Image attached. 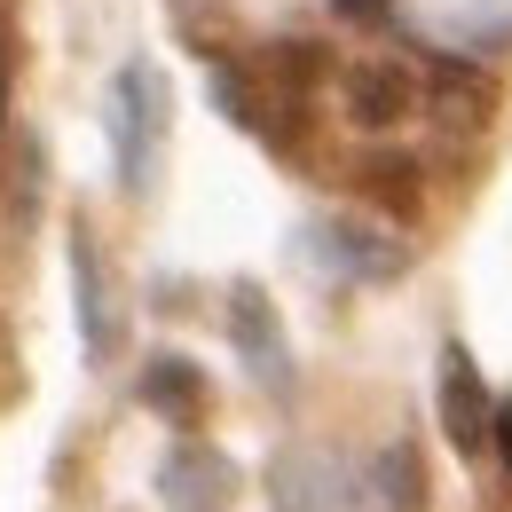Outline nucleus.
I'll list each match as a JSON object with an SVG mask.
<instances>
[{"instance_id":"f257e3e1","label":"nucleus","mask_w":512,"mask_h":512,"mask_svg":"<svg viewBox=\"0 0 512 512\" xmlns=\"http://www.w3.org/2000/svg\"><path fill=\"white\" fill-rule=\"evenodd\" d=\"M158 142H166V79L150 64H127L111 79V158H119V190H150V166H158Z\"/></svg>"},{"instance_id":"f03ea898","label":"nucleus","mask_w":512,"mask_h":512,"mask_svg":"<svg viewBox=\"0 0 512 512\" xmlns=\"http://www.w3.org/2000/svg\"><path fill=\"white\" fill-rule=\"evenodd\" d=\"M331 95H339V119H355V127H402L418 103H426V87L410 79V64H394V56H347V64L331 71Z\"/></svg>"},{"instance_id":"7ed1b4c3","label":"nucleus","mask_w":512,"mask_h":512,"mask_svg":"<svg viewBox=\"0 0 512 512\" xmlns=\"http://www.w3.org/2000/svg\"><path fill=\"white\" fill-rule=\"evenodd\" d=\"M300 245H308V260H316L323 276H339V284H394V276L410 268V245H394L386 229H355V221H316Z\"/></svg>"},{"instance_id":"20e7f679","label":"nucleus","mask_w":512,"mask_h":512,"mask_svg":"<svg viewBox=\"0 0 512 512\" xmlns=\"http://www.w3.org/2000/svg\"><path fill=\"white\" fill-rule=\"evenodd\" d=\"M71 300H79V347H87V363H111L119 355V300H111V268H103L87 229H71Z\"/></svg>"},{"instance_id":"39448f33","label":"nucleus","mask_w":512,"mask_h":512,"mask_svg":"<svg viewBox=\"0 0 512 512\" xmlns=\"http://www.w3.org/2000/svg\"><path fill=\"white\" fill-rule=\"evenodd\" d=\"M229 339H237V355H245V371L260 386H292V347H284L276 308H268L260 284H229Z\"/></svg>"},{"instance_id":"423d86ee","label":"nucleus","mask_w":512,"mask_h":512,"mask_svg":"<svg viewBox=\"0 0 512 512\" xmlns=\"http://www.w3.org/2000/svg\"><path fill=\"white\" fill-rule=\"evenodd\" d=\"M158 497H166L174 512H229L237 465H229L221 449H205V442H182L166 465H158Z\"/></svg>"},{"instance_id":"0eeeda50","label":"nucleus","mask_w":512,"mask_h":512,"mask_svg":"<svg viewBox=\"0 0 512 512\" xmlns=\"http://www.w3.org/2000/svg\"><path fill=\"white\" fill-rule=\"evenodd\" d=\"M442 434H449L457 457H481L489 434H497V402L481 394V371H473L465 347H449V355H442Z\"/></svg>"},{"instance_id":"6e6552de","label":"nucleus","mask_w":512,"mask_h":512,"mask_svg":"<svg viewBox=\"0 0 512 512\" xmlns=\"http://www.w3.org/2000/svg\"><path fill=\"white\" fill-rule=\"evenodd\" d=\"M426 111L442 119L449 134H481L489 111H497V79L465 56H434V79H426Z\"/></svg>"},{"instance_id":"1a4fd4ad","label":"nucleus","mask_w":512,"mask_h":512,"mask_svg":"<svg viewBox=\"0 0 512 512\" xmlns=\"http://www.w3.org/2000/svg\"><path fill=\"white\" fill-rule=\"evenodd\" d=\"M142 410H158L166 426H197L205 418V371L190 355H150L142 363Z\"/></svg>"},{"instance_id":"9d476101","label":"nucleus","mask_w":512,"mask_h":512,"mask_svg":"<svg viewBox=\"0 0 512 512\" xmlns=\"http://www.w3.org/2000/svg\"><path fill=\"white\" fill-rule=\"evenodd\" d=\"M363 512H426V465H418L410 442L379 449V465L363 481Z\"/></svg>"},{"instance_id":"9b49d317","label":"nucleus","mask_w":512,"mask_h":512,"mask_svg":"<svg viewBox=\"0 0 512 512\" xmlns=\"http://www.w3.org/2000/svg\"><path fill=\"white\" fill-rule=\"evenodd\" d=\"M276 512H347V497H339V473L323 465V457H284L276 465Z\"/></svg>"},{"instance_id":"f8f14e48","label":"nucleus","mask_w":512,"mask_h":512,"mask_svg":"<svg viewBox=\"0 0 512 512\" xmlns=\"http://www.w3.org/2000/svg\"><path fill=\"white\" fill-rule=\"evenodd\" d=\"M260 79H268L284 103H308L316 79H331V56L308 48V40H276V48H260Z\"/></svg>"},{"instance_id":"ddd939ff","label":"nucleus","mask_w":512,"mask_h":512,"mask_svg":"<svg viewBox=\"0 0 512 512\" xmlns=\"http://www.w3.org/2000/svg\"><path fill=\"white\" fill-rule=\"evenodd\" d=\"M363 190L379 197L394 221H410V213H418V158H402V150L371 158V166H363Z\"/></svg>"},{"instance_id":"4468645a","label":"nucleus","mask_w":512,"mask_h":512,"mask_svg":"<svg viewBox=\"0 0 512 512\" xmlns=\"http://www.w3.org/2000/svg\"><path fill=\"white\" fill-rule=\"evenodd\" d=\"M331 16H347V24H379L386 0H331Z\"/></svg>"},{"instance_id":"2eb2a0df","label":"nucleus","mask_w":512,"mask_h":512,"mask_svg":"<svg viewBox=\"0 0 512 512\" xmlns=\"http://www.w3.org/2000/svg\"><path fill=\"white\" fill-rule=\"evenodd\" d=\"M489 449L505 457V481H512V402H497V434H489Z\"/></svg>"}]
</instances>
